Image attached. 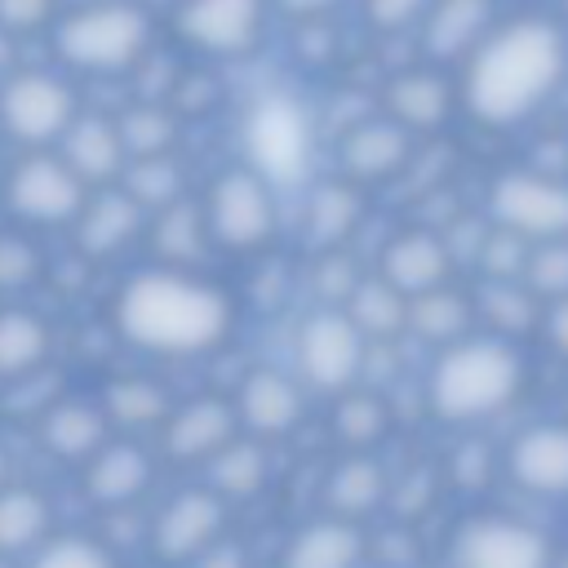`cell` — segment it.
Returning a JSON list of instances; mask_svg holds the SVG:
<instances>
[{
  "label": "cell",
  "instance_id": "obj_1",
  "mask_svg": "<svg viewBox=\"0 0 568 568\" xmlns=\"http://www.w3.org/2000/svg\"><path fill=\"white\" fill-rule=\"evenodd\" d=\"M466 62V106L484 124H519L568 75V27L546 13L493 22Z\"/></svg>",
  "mask_w": 568,
  "mask_h": 568
},
{
  "label": "cell",
  "instance_id": "obj_2",
  "mask_svg": "<svg viewBox=\"0 0 568 568\" xmlns=\"http://www.w3.org/2000/svg\"><path fill=\"white\" fill-rule=\"evenodd\" d=\"M53 53L71 71L124 75L138 71L155 44V18L138 0H80L49 27Z\"/></svg>",
  "mask_w": 568,
  "mask_h": 568
},
{
  "label": "cell",
  "instance_id": "obj_3",
  "mask_svg": "<svg viewBox=\"0 0 568 568\" xmlns=\"http://www.w3.org/2000/svg\"><path fill=\"white\" fill-rule=\"evenodd\" d=\"M120 320L146 346L191 351V346H209L222 333L226 306L204 284H191L178 275H142L129 284L120 302Z\"/></svg>",
  "mask_w": 568,
  "mask_h": 568
},
{
  "label": "cell",
  "instance_id": "obj_4",
  "mask_svg": "<svg viewBox=\"0 0 568 568\" xmlns=\"http://www.w3.org/2000/svg\"><path fill=\"white\" fill-rule=\"evenodd\" d=\"M173 31L209 58H248L271 22V0H178Z\"/></svg>",
  "mask_w": 568,
  "mask_h": 568
},
{
  "label": "cell",
  "instance_id": "obj_5",
  "mask_svg": "<svg viewBox=\"0 0 568 568\" xmlns=\"http://www.w3.org/2000/svg\"><path fill=\"white\" fill-rule=\"evenodd\" d=\"M515 377H519V368H515V359L501 346H488V342L462 346L435 373V404L448 417L488 413V408H497L510 395Z\"/></svg>",
  "mask_w": 568,
  "mask_h": 568
},
{
  "label": "cell",
  "instance_id": "obj_6",
  "mask_svg": "<svg viewBox=\"0 0 568 568\" xmlns=\"http://www.w3.org/2000/svg\"><path fill=\"white\" fill-rule=\"evenodd\" d=\"M75 120V89L53 71H9L0 84V124L18 142L62 138Z\"/></svg>",
  "mask_w": 568,
  "mask_h": 568
},
{
  "label": "cell",
  "instance_id": "obj_7",
  "mask_svg": "<svg viewBox=\"0 0 568 568\" xmlns=\"http://www.w3.org/2000/svg\"><path fill=\"white\" fill-rule=\"evenodd\" d=\"M244 142L262 178L293 182L311 155V120L293 98H262L248 111Z\"/></svg>",
  "mask_w": 568,
  "mask_h": 568
},
{
  "label": "cell",
  "instance_id": "obj_8",
  "mask_svg": "<svg viewBox=\"0 0 568 568\" xmlns=\"http://www.w3.org/2000/svg\"><path fill=\"white\" fill-rule=\"evenodd\" d=\"M9 204L36 222H62L84 204V178L53 155H31L9 178Z\"/></svg>",
  "mask_w": 568,
  "mask_h": 568
},
{
  "label": "cell",
  "instance_id": "obj_9",
  "mask_svg": "<svg viewBox=\"0 0 568 568\" xmlns=\"http://www.w3.org/2000/svg\"><path fill=\"white\" fill-rule=\"evenodd\" d=\"M493 209L506 226L528 231V235L568 231V186L541 173H506L493 186Z\"/></svg>",
  "mask_w": 568,
  "mask_h": 568
},
{
  "label": "cell",
  "instance_id": "obj_10",
  "mask_svg": "<svg viewBox=\"0 0 568 568\" xmlns=\"http://www.w3.org/2000/svg\"><path fill=\"white\" fill-rule=\"evenodd\" d=\"M497 22V0H430L417 31L435 62H462Z\"/></svg>",
  "mask_w": 568,
  "mask_h": 568
},
{
  "label": "cell",
  "instance_id": "obj_11",
  "mask_svg": "<svg viewBox=\"0 0 568 568\" xmlns=\"http://www.w3.org/2000/svg\"><path fill=\"white\" fill-rule=\"evenodd\" d=\"M209 213H213V231L226 244H257L271 231V195L262 173H248V169L222 173V182L213 186Z\"/></svg>",
  "mask_w": 568,
  "mask_h": 568
},
{
  "label": "cell",
  "instance_id": "obj_12",
  "mask_svg": "<svg viewBox=\"0 0 568 568\" xmlns=\"http://www.w3.org/2000/svg\"><path fill=\"white\" fill-rule=\"evenodd\" d=\"M541 541L515 524H475L462 541V568H541Z\"/></svg>",
  "mask_w": 568,
  "mask_h": 568
},
{
  "label": "cell",
  "instance_id": "obj_13",
  "mask_svg": "<svg viewBox=\"0 0 568 568\" xmlns=\"http://www.w3.org/2000/svg\"><path fill=\"white\" fill-rule=\"evenodd\" d=\"M386 102H390V115L404 124V129H435L444 115H448V102H453V89L439 71L430 67H417V71H399L386 89Z\"/></svg>",
  "mask_w": 568,
  "mask_h": 568
},
{
  "label": "cell",
  "instance_id": "obj_14",
  "mask_svg": "<svg viewBox=\"0 0 568 568\" xmlns=\"http://www.w3.org/2000/svg\"><path fill=\"white\" fill-rule=\"evenodd\" d=\"M302 359H306V373L324 386H337L355 373L359 364V342H355V328L337 315H320L311 320L306 337H302Z\"/></svg>",
  "mask_w": 568,
  "mask_h": 568
},
{
  "label": "cell",
  "instance_id": "obj_15",
  "mask_svg": "<svg viewBox=\"0 0 568 568\" xmlns=\"http://www.w3.org/2000/svg\"><path fill=\"white\" fill-rule=\"evenodd\" d=\"M346 169L359 178H386L408 160V133L399 120H364L342 142Z\"/></svg>",
  "mask_w": 568,
  "mask_h": 568
},
{
  "label": "cell",
  "instance_id": "obj_16",
  "mask_svg": "<svg viewBox=\"0 0 568 568\" xmlns=\"http://www.w3.org/2000/svg\"><path fill=\"white\" fill-rule=\"evenodd\" d=\"M67 164L80 178H115L124 169V142L120 129L102 115H75L67 124Z\"/></svg>",
  "mask_w": 568,
  "mask_h": 568
},
{
  "label": "cell",
  "instance_id": "obj_17",
  "mask_svg": "<svg viewBox=\"0 0 568 568\" xmlns=\"http://www.w3.org/2000/svg\"><path fill=\"white\" fill-rule=\"evenodd\" d=\"M510 466L532 488H546V493L568 488V430L546 426V430L524 435L519 448H515V457H510Z\"/></svg>",
  "mask_w": 568,
  "mask_h": 568
},
{
  "label": "cell",
  "instance_id": "obj_18",
  "mask_svg": "<svg viewBox=\"0 0 568 568\" xmlns=\"http://www.w3.org/2000/svg\"><path fill=\"white\" fill-rule=\"evenodd\" d=\"M217 519H222V510H217L213 497L186 493V497H178V501L169 506V515L160 519L155 546H160L164 555H186V550H195V546L217 528Z\"/></svg>",
  "mask_w": 568,
  "mask_h": 568
},
{
  "label": "cell",
  "instance_id": "obj_19",
  "mask_svg": "<svg viewBox=\"0 0 568 568\" xmlns=\"http://www.w3.org/2000/svg\"><path fill=\"white\" fill-rule=\"evenodd\" d=\"M138 231V200L124 195V191H111L102 200H93V209L84 213V226H80V244L89 253H106L115 248L124 235Z\"/></svg>",
  "mask_w": 568,
  "mask_h": 568
},
{
  "label": "cell",
  "instance_id": "obj_20",
  "mask_svg": "<svg viewBox=\"0 0 568 568\" xmlns=\"http://www.w3.org/2000/svg\"><path fill=\"white\" fill-rule=\"evenodd\" d=\"M386 271L399 288H430L444 275V248L430 235H404L386 253Z\"/></svg>",
  "mask_w": 568,
  "mask_h": 568
},
{
  "label": "cell",
  "instance_id": "obj_21",
  "mask_svg": "<svg viewBox=\"0 0 568 568\" xmlns=\"http://www.w3.org/2000/svg\"><path fill=\"white\" fill-rule=\"evenodd\" d=\"M359 555V537L342 524H320L302 532L288 550V568H351Z\"/></svg>",
  "mask_w": 568,
  "mask_h": 568
},
{
  "label": "cell",
  "instance_id": "obj_22",
  "mask_svg": "<svg viewBox=\"0 0 568 568\" xmlns=\"http://www.w3.org/2000/svg\"><path fill=\"white\" fill-rule=\"evenodd\" d=\"M115 129H120L124 155H160V151L173 142V133H178L173 115H169L160 102H138V106H129V111L115 120Z\"/></svg>",
  "mask_w": 568,
  "mask_h": 568
},
{
  "label": "cell",
  "instance_id": "obj_23",
  "mask_svg": "<svg viewBox=\"0 0 568 568\" xmlns=\"http://www.w3.org/2000/svg\"><path fill=\"white\" fill-rule=\"evenodd\" d=\"M244 413L262 430H284L297 417V395H293V386L284 377L262 373V377H253L244 386Z\"/></svg>",
  "mask_w": 568,
  "mask_h": 568
},
{
  "label": "cell",
  "instance_id": "obj_24",
  "mask_svg": "<svg viewBox=\"0 0 568 568\" xmlns=\"http://www.w3.org/2000/svg\"><path fill=\"white\" fill-rule=\"evenodd\" d=\"M226 430H231V413L222 404H195L173 422L169 444L173 453H209L213 444L226 439Z\"/></svg>",
  "mask_w": 568,
  "mask_h": 568
},
{
  "label": "cell",
  "instance_id": "obj_25",
  "mask_svg": "<svg viewBox=\"0 0 568 568\" xmlns=\"http://www.w3.org/2000/svg\"><path fill=\"white\" fill-rule=\"evenodd\" d=\"M146 479V462L138 448H111L98 466H93V493L106 497V501H120V497H133Z\"/></svg>",
  "mask_w": 568,
  "mask_h": 568
},
{
  "label": "cell",
  "instance_id": "obj_26",
  "mask_svg": "<svg viewBox=\"0 0 568 568\" xmlns=\"http://www.w3.org/2000/svg\"><path fill=\"white\" fill-rule=\"evenodd\" d=\"M129 195L138 204H169L178 195V169L173 160L160 151V155H138L133 169H129Z\"/></svg>",
  "mask_w": 568,
  "mask_h": 568
},
{
  "label": "cell",
  "instance_id": "obj_27",
  "mask_svg": "<svg viewBox=\"0 0 568 568\" xmlns=\"http://www.w3.org/2000/svg\"><path fill=\"white\" fill-rule=\"evenodd\" d=\"M44 351V328L31 315H0V368H27Z\"/></svg>",
  "mask_w": 568,
  "mask_h": 568
},
{
  "label": "cell",
  "instance_id": "obj_28",
  "mask_svg": "<svg viewBox=\"0 0 568 568\" xmlns=\"http://www.w3.org/2000/svg\"><path fill=\"white\" fill-rule=\"evenodd\" d=\"M355 195L346 186H324L315 200H311V235L315 240H337L351 222H355Z\"/></svg>",
  "mask_w": 568,
  "mask_h": 568
},
{
  "label": "cell",
  "instance_id": "obj_29",
  "mask_svg": "<svg viewBox=\"0 0 568 568\" xmlns=\"http://www.w3.org/2000/svg\"><path fill=\"white\" fill-rule=\"evenodd\" d=\"M44 528V506L31 493L0 497V546H27Z\"/></svg>",
  "mask_w": 568,
  "mask_h": 568
},
{
  "label": "cell",
  "instance_id": "obj_30",
  "mask_svg": "<svg viewBox=\"0 0 568 568\" xmlns=\"http://www.w3.org/2000/svg\"><path fill=\"white\" fill-rule=\"evenodd\" d=\"M49 444L58 448V453H84L89 444H98V417L89 413V408H58L53 417H49Z\"/></svg>",
  "mask_w": 568,
  "mask_h": 568
},
{
  "label": "cell",
  "instance_id": "obj_31",
  "mask_svg": "<svg viewBox=\"0 0 568 568\" xmlns=\"http://www.w3.org/2000/svg\"><path fill=\"white\" fill-rule=\"evenodd\" d=\"M58 13H62V0H0V27L18 40L49 31Z\"/></svg>",
  "mask_w": 568,
  "mask_h": 568
},
{
  "label": "cell",
  "instance_id": "obj_32",
  "mask_svg": "<svg viewBox=\"0 0 568 568\" xmlns=\"http://www.w3.org/2000/svg\"><path fill=\"white\" fill-rule=\"evenodd\" d=\"M359 4H364V22L373 31L399 36V31H408V27L422 22V13H426L430 0H359Z\"/></svg>",
  "mask_w": 568,
  "mask_h": 568
},
{
  "label": "cell",
  "instance_id": "obj_33",
  "mask_svg": "<svg viewBox=\"0 0 568 568\" xmlns=\"http://www.w3.org/2000/svg\"><path fill=\"white\" fill-rule=\"evenodd\" d=\"M373 497H377V470H373L368 462H351V466L337 470V479H333V501H337V506L359 510V506H368Z\"/></svg>",
  "mask_w": 568,
  "mask_h": 568
},
{
  "label": "cell",
  "instance_id": "obj_34",
  "mask_svg": "<svg viewBox=\"0 0 568 568\" xmlns=\"http://www.w3.org/2000/svg\"><path fill=\"white\" fill-rule=\"evenodd\" d=\"M355 315L368 324V328H377V333H386V328H395L399 324V297L386 288V284H364L359 288V297H355Z\"/></svg>",
  "mask_w": 568,
  "mask_h": 568
},
{
  "label": "cell",
  "instance_id": "obj_35",
  "mask_svg": "<svg viewBox=\"0 0 568 568\" xmlns=\"http://www.w3.org/2000/svg\"><path fill=\"white\" fill-rule=\"evenodd\" d=\"M169 253H178V257H186V253H195L200 248V222H195V213L186 209V204H173L164 217H160V235H155Z\"/></svg>",
  "mask_w": 568,
  "mask_h": 568
},
{
  "label": "cell",
  "instance_id": "obj_36",
  "mask_svg": "<svg viewBox=\"0 0 568 568\" xmlns=\"http://www.w3.org/2000/svg\"><path fill=\"white\" fill-rule=\"evenodd\" d=\"M257 479H262V457L253 448H231L217 466V484L231 493H248V488H257Z\"/></svg>",
  "mask_w": 568,
  "mask_h": 568
},
{
  "label": "cell",
  "instance_id": "obj_37",
  "mask_svg": "<svg viewBox=\"0 0 568 568\" xmlns=\"http://www.w3.org/2000/svg\"><path fill=\"white\" fill-rule=\"evenodd\" d=\"M111 404H115V413H120L124 422H146V417H155V413L164 408L160 390H151V386H142V382L115 386V390H111Z\"/></svg>",
  "mask_w": 568,
  "mask_h": 568
},
{
  "label": "cell",
  "instance_id": "obj_38",
  "mask_svg": "<svg viewBox=\"0 0 568 568\" xmlns=\"http://www.w3.org/2000/svg\"><path fill=\"white\" fill-rule=\"evenodd\" d=\"M413 320H417L422 333H453L462 324V302L457 297H426L413 311Z\"/></svg>",
  "mask_w": 568,
  "mask_h": 568
},
{
  "label": "cell",
  "instance_id": "obj_39",
  "mask_svg": "<svg viewBox=\"0 0 568 568\" xmlns=\"http://www.w3.org/2000/svg\"><path fill=\"white\" fill-rule=\"evenodd\" d=\"M36 568H106V555L93 550V546H84V541H62L49 555H40Z\"/></svg>",
  "mask_w": 568,
  "mask_h": 568
},
{
  "label": "cell",
  "instance_id": "obj_40",
  "mask_svg": "<svg viewBox=\"0 0 568 568\" xmlns=\"http://www.w3.org/2000/svg\"><path fill=\"white\" fill-rule=\"evenodd\" d=\"M532 280L537 288H568V244H555V248H541L537 262H532Z\"/></svg>",
  "mask_w": 568,
  "mask_h": 568
},
{
  "label": "cell",
  "instance_id": "obj_41",
  "mask_svg": "<svg viewBox=\"0 0 568 568\" xmlns=\"http://www.w3.org/2000/svg\"><path fill=\"white\" fill-rule=\"evenodd\" d=\"M346 0H271V13L288 18V22H315V18H333Z\"/></svg>",
  "mask_w": 568,
  "mask_h": 568
},
{
  "label": "cell",
  "instance_id": "obj_42",
  "mask_svg": "<svg viewBox=\"0 0 568 568\" xmlns=\"http://www.w3.org/2000/svg\"><path fill=\"white\" fill-rule=\"evenodd\" d=\"M31 266H36V257H31V248L22 240H0V284L27 280Z\"/></svg>",
  "mask_w": 568,
  "mask_h": 568
},
{
  "label": "cell",
  "instance_id": "obj_43",
  "mask_svg": "<svg viewBox=\"0 0 568 568\" xmlns=\"http://www.w3.org/2000/svg\"><path fill=\"white\" fill-rule=\"evenodd\" d=\"M342 426H346V435H351V439H368V435H377L382 413H377L368 399H355V404H346V408H342Z\"/></svg>",
  "mask_w": 568,
  "mask_h": 568
},
{
  "label": "cell",
  "instance_id": "obj_44",
  "mask_svg": "<svg viewBox=\"0 0 568 568\" xmlns=\"http://www.w3.org/2000/svg\"><path fill=\"white\" fill-rule=\"evenodd\" d=\"M488 306H493V315H497L501 324H510V328H519V324H528V302H524V297H515L510 288H493V297H488Z\"/></svg>",
  "mask_w": 568,
  "mask_h": 568
},
{
  "label": "cell",
  "instance_id": "obj_45",
  "mask_svg": "<svg viewBox=\"0 0 568 568\" xmlns=\"http://www.w3.org/2000/svg\"><path fill=\"white\" fill-rule=\"evenodd\" d=\"M484 262H488L493 271H510V266H519V244H515L510 235H497V240L484 248Z\"/></svg>",
  "mask_w": 568,
  "mask_h": 568
},
{
  "label": "cell",
  "instance_id": "obj_46",
  "mask_svg": "<svg viewBox=\"0 0 568 568\" xmlns=\"http://www.w3.org/2000/svg\"><path fill=\"white\" fill-rule=\"evenodd\" d=\"M204 568H244V559H240V550H231V546H226V550L209 555V559H204Z\"/></svg>",
  "mask_w": 568,
  "mask_h": 568
},
{
  "label": "cell",
  "instance_id": "obj_47",
  "mask_svg": "<svg viewBox=\"0 0 568 568\" xmlns=\"http://www.w3.org/2000/svg\"><path fill=\"white\" fill-rule=\"evenodd\" d=\"M13 44H18V36H9V31L0 27V71H9V62H13Z\"/></svg>",
  "mask_w": 568,
  "mask_h": 568
},
{
  "label": "cell",
  "instance_id": "obj_48",
  "mask_svg": "<svg viewBox=\"0 0 568 568\" xmlns=\"http://www.w3.org/2000/svg\"><path fill=\"white\" fill-rule=\"evenodd\" d=\"M555 342H559V346L568 351V306H564V311L555 315Z\"/></svg>",
  "mask_w": 568,
  "mask_h": 568
},
{
  "label": "cell",
  "instance_id": "obj_49",
  "mask_svg": "<svg viewBox=\"0 0 568 568\" xmlns=\"http://www.w3.org/2000/svg\"><path fill=\"white\" fill-rule=\"evenodd\" d=\"M138 4H142V9H151V13H155V9H173V4H178V0H138Z\"/></svg>",
  "mask_w": 568,
  "mask_h": 568
},
{
  "label": "cell",
  "instance_id": "obj_50",
  "mask_svg": "<svg viewBox=\"0 0 568 568\" xmlns=\"http://www.w3.org/2000/svg\"><path fill=\"white\" fill-rule=\"evenodd\" d=\"M71 4H80V0H71Z\"/></svg>",
  "mask_w": 568,
  "mask_h": 568
}]
</instances>
